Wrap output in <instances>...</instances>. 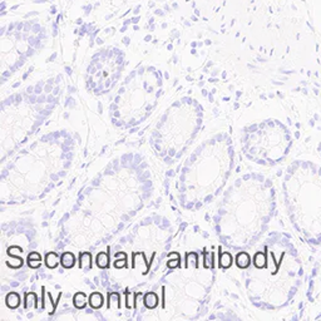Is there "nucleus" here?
Listing matches in <instances>:
<instances>
[{
  "instance_id": "obj_15",
  "label": "nucleus",
  "mask_w": 321,
  "mask_h": 321,
  "mask_svg": "<svg viewBox=\"0 0 321 321\" xmlns=\"http://www.w3.org/2000/svg\"><path fill=\"white\" fill-rule=\"evenodd\" d=\"M168 257H170V261L167 262L168 267H170V268H176V267H178V266H180V261H181L180 253L172 252V253H170V256H168Z\"/></svg>"
},
{
  "instance_id": "obj_10",
  "label": "nucleus",
  "mask_w": 321,
  "mask_h": 321,
  "mask_svg": "<svg viewBox=\"0 0 321 321\" xmlns=\"http://www.w3.org/2000/svg\"><path fill=\"white\" fill-rule=\"evenodd\" d=\"M143 302L147 308H154L157 305H158V296H157L154 292L146 293V296H144L143 298Z\"/></svg>"
},
{
  "instance_id": "obj_2",
  "label": "nucleus",
  "mask_w": 321,
  "mask_h": 321,
  "mask_svg": "<svg viewBox=\"0 0 321 321\" xmlns=\"http://www.w3.org/2000/svg\"><path fill=\"white\" fill-rule=\"evenodd\" d=\"M283 191L290 218L298 235L311 245H320L321 166L311 161H296L288 167Z\"/></svg>"
},
{
  "instance_id": "obj_20",
  "label": "nucleus",
  "mask_w": 321,
  "mask_h": 321,
  "mask_svg": "<svg viewBox=\"0 0 321 321\" xmlns=\"http://www.w3.org/2000/svg\"><path fill=\"white\" fill-rule=\"evenodd\" d=\"M28 258H38V260H42V256L39 255L38 252H32V253H29Z\"/></svg>"
},
{
  "instance_id": "obj_12",
  "label": "nucleus",
  "mask_w": 321,
  "mask_h": 321,
  "mask_svg": "<svg viewBox=\"0 0 321 321\" xmlns=\"http://www.w3.org/2000/svg\"><path fill=\"white\" fill-rule=\"evenodd\" d=\"M73 303L77 308H84L87 305V297L83 292H78L74 295Z\"/></svg>"
},
{
  "instance_id": "obj_18",
  "label": "nucleus",
  "mask_w": 321,
  "mask_h": 321,
  "mask_svg": "<svg viewBox=\"0 0 321 321\" xmlns=\"http://www.w3.org/2000/svg\"><path fill=\"white\" fill-rule=\"evenodd\" d=\"M28 265L32 268H38L42 265V260H38V258H28Z\"/></svg>"
},
{
  "instance_id": "obj_11",
  "label": "nucleus",
  "mask_w": 321,
  "mask_h": 321,
  "mask_svg": "<svg viewBox=\"0 0 321 321\" xmlns=\"http://www.w3.org/2000/svg\"><path fill=\"white\" fill-rule=\"evenodd\" d=\"M59 262H61V258H59V256L57 253L51 252L47 255L46 265L48 268H56L59 265Z\"/></svg>"
},
{
  "instance_id": "obj_8",
  "label": "nucleus",
  "mask_w": 321,
  "mask_h": 321,
  "mask_svg": "<svg viewBox=\"0 0 321 321\" xmlns=\"http://www.w3.org/2000/svg\"><path fill=\"white\" fill-rule=\"evenodd\" d=\"M61 263L63 267L72 268L74 265H76V257H74L73 253L64 252L61 257Z\"/></svg>"
},
{
  "instance_id": "obj_16",
  "label": "nucleus",
  "mask_w": 321,
  "mask_h": 321,
  "mask_svg": "<svg viewBox=\"0 0 321 321\" xmlns=\"http://www.w3.org/2000/svg\"><path fill=\"white\" fill-rule=\"evenodd\" d=\"M119 295L117 292H112L108 295V307L118 308L119 307Z\"/></svg>"
},
{
  "instance_id": "obj_5",
  "label": "nucleus",
  "mask_w": 321,
  "mask_h": 321,
  "mask_svg": "<svg viewBox=\"0 0 321 321\" xmlns=\"http://www.w3.org/2000/svg\"><path fill=\"white\" fill-rule=\"evenodd\" d=\"M6 302L9 308H17L22 302L21 295H19L18 292H9L8 295H7Z\"/></svg>"
},
{
  "instance_id": "obj_3",
  "label": "nucleus",
  "mask_w": 321,
  "mask_h": 321,
  "mask_svg": "<svg viewBox=\"0 0 321 321\" xmlns=\"http://www.w3.org/2000/svg\"><path fill=\"white\" fill-rule=\"evenodd\" d=\"M273 208L272 190L260 177L243 180L235 193L233 230L235 238L241 245L250 243L262 232L270 220Z\"/></svg>"
},
{
  "instance_id": "obj_7",
  "label": "nucleus",
  "mask_w": 321,
  "mask_h": 321,
  "mask_svg": "<svg viewBox=\"0 0 321 321\" xmlns=\"http://www.w3.org/2000/svg\"><path fill=\"white\" fill-rule=\"evenodd\" d=\"M79 267L84 271L92 268V255L89 252H83L79 256Z\"/></svg>"
},
{
  "instance_id": "obj_19",
  "label": "nucleus",
  "mask_w": 321,
  "mask_h": 321,
  "mask_svg": "<svg viewBox=\"0 0 321 321\" xmlns=\"http://www.w3.org/2000/svg\"><path fill=\"white\" fill-rule=\"evenodd\" d=\"M126 260L127 258H122V260H119V258H116V261H114V266L116 267H124L126 266Z\"/></svg>"
},
{
  "instance_id": "obj_14",
  "label": "nucleus",
  "mask_w": 321,
  "mask_h": 321,
  "mask_svg": "<svg viewBox=\"0 0 321 321\" xmlns=\"http://www.w3.org/2000/svg\"><path fill=\"white\" fill-rule=\"evenodd\" d=\"M232 265V255L230 252H222L220 256V266L222 268H228Z\"/></svg>"
},
{
  "instance_id": "obj_1",
  "label": "nucleus",
  "mask_w": 321,
  "mask_h": 321,
  "mask_svg": "<svg viewBox=\"0 0 321 321\" xmlns=\"http://www.w3.org/2000/svg\"><path fill=\"white\" fill-rule=\"evenodd\" d=\"M302 278V263L293 243L285 236L270 238L252 258L248 292L256 302L270 308L290 302Z\"/></svg>"
},
{
  "instance_id": "obj_17",
  "label": "nucleus",
  "mask_w": 321,
  "mask_h": 321,
  "mask_svg": "<svg viewBox=\"0 0 321 321\" xmlns=\"http://www.w3.org/2000/svg\"><path fill=\"white\" fill-rule=\"evenodd\" d=\"M8 265L13 268H18L23 265V261H22V258L16 257V258H13L12 261H8Z\"/></svg>"
},
{
  "instance_id": "obj_6",
  "label": "nucleus",
  "mask_w": 321,
  "mask_h": 321,
  "mask_svg": "<svg viewBox=\"0 0 321 321\" xmlns=\"http://www.w3.org/2000/svg\"><path fill=\"white\" fill-rule=\"evenodd\" d=\"M251 257L247 252H240L236 257V263L240 268H248L251 266Z\"/></svg>"
},
{
  "instance_id": "obj_13",
  "label": "nucleus",
  "mask_w": 321,
  "mask_h": 321,
  "mask_svg": "<svg viewBox=\"0 0 321 321\" xmlns=\"http://www.w3.org/2000/svg\"><path fill=\"white\" fill-rule=\"evenodd\" d=\"M97 265L101 268H107L109 266V256L107 252H101L97 255Z\"/></svg>"
},
{
  "instance_id": "obj_9",
  "label": "nucleus",
  "mask_w": 321,
  "mask_h": 321,
  "mask_svg": "<svg viewBox=\"0 0 321 321\" xmlns=\"http://www.w3.org/2000/svg\"><path fill=\"white\" fill-rule=\"evenodd\" d=\"M89 305H91V307L93 308H101L102 305H103L104 300H103V296H102V293L99 292H93L91 296H89Z\"/></svg>"
},
{
  "instance_id": "obj_4",
  "label": "nucleus",
  "mask_w": 321,
  "mask_h": 321,
  "mask_svg": "<svg viewBox=\"0 0 321 321\" xmlns=\"http://www.w3.org/2000/svg\"><path fill=\"white\" fill-rule=\"evenodd\" d=\"M247 152L260 162L276 163L288 153L292 138L287 128L277 122H266L247 136Z\"/></svg>"
}]
</instances>
